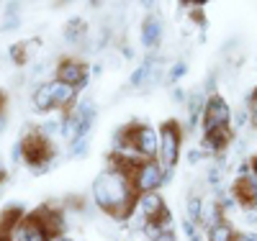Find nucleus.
<instances>
[{
  "label": "nucleus",
  "instance_id": "22",
  "mask_svg": "<svg viewBox=\"0 0 257 241\" xmlns=\"http://www.w3.org/2000/svg\"><path fill=\"white\" fill-rule=\"evenodd\" d=\"M185 72H188V64L185 62H175L173 67H170V72H167V82H178Z\"/></svg>",
  "mask_w": 257,
  "mask_h": 241
},
{
  "label": "nucleus",
  "instance_id": "12",
  "mask_svg": "<svg viewBox=\"0 0 257 241\" xmlns=\"http://www.w3.org/2000/svg\"><path fill=\"white\" fill-rule=\"evenodd\" d=\"M165 26H162V18L160 16H147L144 24H142V44L147 49H157L160 41H162Z\"/></svg>",
  "mask_w": 257,
  "mask_h": 241
},
{
  "label": "nucleus",
  "instance_id": "8",
  "mask_svg": "<svg viewBox=\"0 0 257 241\" xmlns=\"http://www.w3.org/2000/svg\"><path fill=\"white\" fill-rule=\"evenodd\" d=\"M137 208L147 221H170V210L162 200V195H157V192L142 195V198L137 200Z\"/></svg>",
  "mask_w": 257,
  "mask_h": 241
},
{
  "label": "nucleus",
  "instance_id": "26",
  "mask_svg": "<svg viewBox=\"0 0 257 241\" xmlns=\"http://www.w3.org/2000/svg\"><path fill=\"white\" fill-rule=\"evenodd\" d=\"M201 159H203V151L201 149H190L188 151V164H198Z\"/></svg>",
  "mask_w": 257,
  "mask_h": 241
},
{
  "label": "nucleus",
  "instance_id": "20",
  "mask_svg": "<svg viewBox=\"0 0 257 241\" xmlns=\"http://www.w3.org/2000/svg\"><path fill=\"white\" fill-rule=\"evenodd\" d=\"M201 213H203V200L198 198V195H190L188 198V221L201 223Z\"/></svg>",
  "mask_w": 257,
  "mask_h": 241
},
{
  "label": "nucleus",
  "instance_id": "1",
  "mask_svg": "<svg viewBox=\"0 0 257 241\" xmlns=\"http://www.w3.org/2000/svg\"><path fill=\"white\" fill-rule=\"evenodd\" d=\"M93 200L98 203L100 210H105L108 215L118 218V221L134 215L137 190H134L132 177H126V174H121L116 169L103 172L100 177L93 182Z\"/></svg>",
  "mask_w": 257,
  "mask_h": 241
},
{
  "label": "nucleus",
  "instance_id": "27",
  "mask_svg": "<svg viewBox=\"0 0 257 241\" xmlns=\"http://www.w3.org/2000/svg\"><path fill=\"white\" fill-rule=\"evenodd\" d=\"M11 157H13V162H21V159H24V144H21V141L13 146V154H11Z\"/></svg>",
  "mask_w": 257,
  "mask_h": 241
},
{
  "label": "nucleus",
  "instance_id": "13",
  "mask_svg": "<svg viewBox=\"0 0 257 241\" xmlns=\"http://www.w3.org/2000/svg\"><path fill=\"white\" fill-rule=\"evenodd\" d=\"M206 103H208V95H206L203 87H198V90L188 98V131L196 128L198 118H201L203 111H206Z\"/></svg>",
  "mask_w": 257,
  "mask_h": 241
},
{
  "label": "nucleus",
  "instance_id": "23",
  "mask_svg": "<svg viewBox=\"0 0 257 241\" xmlns=\"http://www.w3.org/2000/svg\"><path fill=\"white\" fill-rule=\"evenodd\" d=\"M70 154L82 159L85 154H88V139H75V141H72V146H70Z\"/></svg>",
  "mask_w": 257,
  "mask_h": 241
},
{
  "label": "nucleus",
  "instance_id": "21",
  "mask_svg": "<svg viewBox=\"0 0 257 241\" xmlns=\"http://www.w3.org/2000/svg\"><path fill=\"white\" fill-rule=\"evenodd\" d=\"M62 126H64V118H52V121H47V123H41L39 134L44 136V139H52V136L62 134Z\"/></svg>",
  "mask_w": 257,
  "mask_h": 241
},
{
  "label": "nucleus",
  "instance_id": "4",
  "mask_svg": "<svg viewBox=\"0 0 257 241\" xmlns=\"http://www.w3.org/2000/svg\"><path fill=\"white\" fill-rule=\"evenodd\" d=\"M21 144H24V162H26L29 167H34L36 172H44V169L52 164L54 146L49 144V139H44L41 134H31V136H26Z\"/></svg>",
  "mask_w": 257,
  "mask_h": 241
},
{
  "label": "nucleus",
  "instance_id": "31",
  "mask_svg": "<svg viewBox=\"0 0 257 241\" xmlns=\"http://www.w3.org/2000/svg\"><path fill=\"white\" fill-rule=\"evenodd\" d=\"M3 105H6V95H3V90H0V113H3Z\"/></svg>",
  "mask_w": 257,
  "mask_h": 241
},
{
  "label": "nucleus",
  "instance_id": "29",
  "mask_svg": "<svg viewBox=\"0 0 257 241\" xmlns=\"http://www.w3.org/2000/svg\"><path fill=\"white\" fill-rule=\"evenodd\" d=\"M247 113H249V111H239V113H237V126H244V123H247Z\"/></svg>",
  "mask_w": 257,
  "mask_h": 241
},
{
  "label": "nucleus",
  "instance_id": "3",
  "mask_svg": "<svg viewBox=\"0 0 257 241\" xmlns=\"http://www.w3.org/2000/svg\"><path fill=\"white\" fill-rule=\"evenodd\" d=\"M180 141H183V134H180V123L175 121H165L160 126V164L165 172H173V167L178 164V157H180Z\"/></svg>",
  "mask_w": 257,
  "mask_h": 241
},
{
  "label": "nucleus",
  "instance_id": "11",
  "mask_svg": "<svg viewBox=\"0 0 257 241\" xmlns=\"http://www.w3.org/2000/svg\"><path fill=\"white\" fill-rule=\"evenodd\" d=\"M36 218H39L41 223H44L49 238H52V236L59 238V236L64 233V228H67V223H64V213L57 210V208H52V205H44L41 210H36Z\"/></svg>",
  "mask_w": 257,
  "mask_h": 241
},
{
  "label": "nucleus",
  "instance_id": "28",
  "mask_svg": "<svg viewBox=\"0 0 257 241\" xmlns=\"http://www.w3.org/2000/svg\"><path fill=\"white\" fill-rule=\"evenodd\" d=\"M170 98H173L175 103H185L188 98H185V90H183V87H175V90H173V95H170Z\"/></svg>",
  "mask_w": 257,
  "mask_h": 241
},
{
  "label": "nucleus",
  "instance_id": "19",
  "mask_svg": "<svg viewBox=\"0 0 257 241\" xmlns=\"http://www.w3.org/2000/svg\"><path fill=\"white\" fill-rule=\"evenodd\" d=\"M234 228L226 223V221H221L219 226H213V228H208V241H234Z\"/></svg>",
  "mask_w": 257,
  "mask_h": 241
},
{
  "label": "nucleus",
  "instance_id": "17",
  "mask_svg": "<svg viewBox=\"0 0 257 241\" xmlns=\"http://www.w3.org/2000/svg\"><path fill=\"white\" fill-rule=\"evenodd\" d=\"M221 205L216 203V200H208V203H203V213H201V223L206 226V228H213V226H219L221 223Z\"/></svg>",
  "mask_w": 257,
  "mask_h": 241
},
{
  "label": "nucleus",
  "instance_id": "25",
  "mask_svg": "<svg viewBox=\"0 0 257 241\" xmlns=\"http://www.w3.org/2000/svg\"><path fill=\"white\" fill-rule=\"evenodd\" d=\"M249 121H252V126L257 128V90L249 95Z\"/></svg>",
  "mask_w": 257,
  "mask_h": 241
},
{
  "label": "nucleus",
  "instance_id": "30",
  "mask_svg": "<svg viewBox=\"0 0 257 241\" xmlns=\"http://www.w3.org/2000/svg\"><path fill=\"white\" fill-rule=\"evenodd\" d=\"M244 238H247V241H257V231H249V233H244Z\"/></svg>",
  "mask_w": 257,
  "mask_h": 241
},
{
  "label": "nucleus",
  "instance_id": "14",
  "mask_svg": "<svg viewBox=\"0 0 257 241\" xmlns=\"http://www.w3.org/2000/svg\"><path fill=\"white\" fill-rule=\"evenodd\" d=\"M49 85H52V100H54V108H70V105L75 103V98H77L75 87L64 85V82H59V80H54V82H49Z\"/></svg>",
  "mask_w": 257,
  "mask_h": 241
},
{
  "label": "nucleus",
  "instance_id": "7",
  "mask_svg": "<svg viewBox=\"0 0 257 241\" xmlns=\"http://www.w3.org/2000/svg\"><path fill=\"white\" fill-rule=\"evenodd\" d=\"M231 195L242 208L252 210L254 213V205H257V177L254 174H244V177H237L231 185Z\"/></svg>",
  "mask_w": 257,
  "mask_h": 241
},
{
  "label": "nucleus",
  "instance_id": "15",
  "mask_svg": "<svg viewBox=\"0 0 257 241\" xmlns=\"http://www.w3.org/2000/svg\"><path fill=\"white\" fill-rule=\"evenodd\" d=\"M231 141V128H219V131H211V134H203V149L208 151H224Z\"/></svg>",
  "mask_w": 257,
  "mask_h": 241
},
{
  "label": "nucleus",
  "instance_id": "32",
  "mask_svg": "<svg viewBox=\"0 0 257 241\" xmlns=\"http://www.w3.org/2000/svg\"><path fill=\"white\" fill-rule=\"evenodd\" d=\"M54 241H72V238H67V236H59V238H54Z\"/></svg>",
  "mask_w": 257,
  "mask_h": 241
},
{
  "label": "nucleus",
  "instance_id": "9",
  "mask_svg": "<svg viewBox=\"0 0 257 241\" xmlns=\"http://www.w3.org/2000/svg\"><path fill=\"white\" fill-rule=\"evenodd\" d=\"M57 80L77 90V87H82L85 82H88V67L77 59H64L57 67Z\"/></svg>",
  "mask_w": 257,
  "mask_h": 241
},
{
  "label": "nucleus",
  "instance_id": "5",
  "mask_svg": "<svg viewBox=\"0 0 257 241\" xmlns=\"http://www.w3.org/2000/svg\"><path fill=\"white\" fill-rule=\"evenodd\" d=\"M132 182H134V190H137V195L157 192V187L165 182V169H162V164H160V162L149 159V162H144V164H142V167L134 172Z\"/></svg>",
  "mask_w": 257,
  "mask_h": 241
},
{
  "label": "nucleus",
  "instance_id": "16",
  "mask_svg": "<svg viewBox=\"0 0 257 241\" xmlns=\"http://www.w3.org/2000/svg\"><path fill=\"white\" fill-rule=\"evenodd\" d=\"M31 103H34L36 111H41V113L52 111V108H54V100H52V85H49V82L39 85L36 90L31 93Z\"/></svg>",
  "mask_w": 257,
  "mask_h": 241
},
{
  "label": "nucleus",
  "instance_id": "18",
  "mask_svg": "<svg viewBox=\"0 0 257 241\" xmlns=\"http://www.w3.org/2000/svg\"><path fill=\"white\" fill-rule=\"evenodd\" d=\"M85 36H88V24L82 18H72L67 26H64V39L70 44H80Z\"/></svg>",
  "mask_w": 257,
  "mask_h": 241
},
{
  "label": "nucleus",
  "instance_id": "2",
  "mask_svg": "<svg viewBox=\"0 0 257 241\" xmlns=\"http://www.w3.org/2000/svg\"><path fill=\"white\" fill-rule=\"evenodd\" d=\"M118 134L128 144H134V149L139 151L147 162L157 157V151H160V128L147 126V123H128L126 128L118 131Z\"/></svg>",
  "mask_w": 257,
  "mask_h": 241
},
{
  "label": "nucleus",
  "instance_id": "6",
  "mask_svg": "<svg viewBox=\"0 0 257 241\" xmlns=\"http://www.w3.org/2000/svg\"><path fill=\"white\" fill-rule=\"evenodd\" d=\"M229 123H231V111L226 100L219 95H208L206 111H203V131L211 134V131H219V128H229Z\"/></svg>",
  "mask_w": 257,
  "mask_h": 241
},
{
  "label": "nucleus",
  "instance_id": "10",
  "mask_svg": "<svg viewBox=\"0 0 257 241\" xmlns=\"http://www.w3.org/2000/svg\"><path fill=\"white\" fill-rule=\"evenodd\" d=\"M13 241H49V233H47L44 223L36 218V213H31L16 226Z\"/></svg>",
  "mask_w": 257,
  "mask_h": 241
},
{
  "label": "nucleus",
  "instance_id": "24",
  "mask_svg": "<svg viewBox=\"0 0 257 241\" xmlns=\"http://www.w3.org/2000/svg\"><path fill=\"white\" fill-rule=\"evenodd\" d=\"M183 231H185L188 241H203V233L198 231V226H193V221H183Z\"/></svg>",
  "mask_w": 257,
  "mask_h": 241
}]
</instances>
